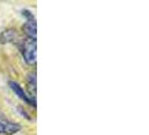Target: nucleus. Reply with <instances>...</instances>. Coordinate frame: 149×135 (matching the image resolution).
Instances as JSON below:
<instances>
[{"label": "nucleus", "mask_w": 149, "mask_h": 135, "mask_svg": "<svg viewBox=\"0 0 149 135\" xmlns=\"http://www.w3.org/2000/svg\"><path fill=\"white\" fill-rule=\"evenodd\" d=\"M9 87L11 88V90L15 92V95H17L18 97L22 99L24 103L28 104L30 106L36 107V99H33L31 97H29V95H27L24 89L22 88V86L16 81H9Z\"/></svg>", "instance_id": "f03ea898"}, {"label": "nucleus", "mask_w": 149, "mask_h": 135, "mask_svg": "<svg viewBox=\"0 0 149 135\" xmlns=\"http://www.w3.org/2000/svg\"><path fill=\"white\" fill-rule=\"evenodd\" d=\"M18 39V33L16 30L9 28V30H3L0 34V43L1 44H7V43H13Z\"/></svg>", "instance_id": "39448f33"}, {"label": "nucleus", "mask_w": 149, "mask_h": 135, "mask_svg": "<svg viewBox=\"0 0 149 135\" xmlns=\"http://www.w3.org/2000/svg\"><path fill=\"white\" fill-rule=\"evenodd\" d=\"M19 49H20L22 58L27 64L33 65L36 63V55H37L36 39H31V38L22 39L19 43Z\"/></svg>", "instance_id": "f257e3e1"}, {"label": "nucleus", "mask_w": 149, "mask_h": 135, "mask_svg": "<svg viewBox=\"0 0 149 135\" xmlns=\"http://www.w3.org/2000/svg\"><path fill=\"white\" fill-rule=\"evenodd\" d=\"M20 129H22V126L19 124L0 118V134L13 135L18 133Z\"/></svg>", "instance_id": "7ed1b4c3"}, {"label": "nucleus", "mask_w": 149, "mask_h": 135, "mask_svg": "<svg viewBox=\"0 0 149 135\" xmlns=\"http://www.w3.org/2000/svg\"><path fill=\"white\" fill-rule=\"evenodd\" d=\"M27 84H28V90H29V97L36 99V73L35 72L29 73Z\"/></svg>", "instance_id": "423d86ee"}, {"label": "nucleus", "mask_w": 149, "mask_h": 135, "mask_svg": "<svg viewBox=\"0 0 149 135\" xmlns=\"http://www.w3.org/2000/svg\"><path fill=\"white\" fill-rule=\"evenodd\" d=\"M22 30H24V33L26 34L27 38L36 39V35H37V25H36V20H35V19H28L27 22L24 24Z\"/></svg>", "instance_id": "20e7f679"}]
</instances>
